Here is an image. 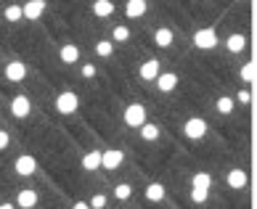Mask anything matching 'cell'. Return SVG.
Segmentation results:
<instances>
[{"instance_id": "12", "label": "cell", "mask_w": 257, "mask_h": 209, "mask_svg": "<svg viewBox=\"0 0 257 209\" xmlns=\"http://www.w3.org/2000/svg\"><path fill=\"white\" fill-rule=\"evenodd\" d=\"M141 80H146V82H151V80H157V74H159V61L157 59H149L146 64H141Z\"/></svg>"}, {"instance_id": "32", "label": "cell", "mask_w": 257, "mask_h": 209, "mask_svg": "<svg viewBox=\"0 0 257 209\" xmlns=\"http://www.w3.org/2000/svg\"><path fill=\"white\" fill-rule=\"evenodd\" d=\"M8 143H11V135H8L6 130H0V151H6Z\"/></svg>"}, {"instance_id": "19", "label": "cell", "mask_w": 257, "mask_h": 209, "mask_svg": "<svg viewBox=\"0 0 257 209\" xmlns=\"http://www.w3.org/2000/svg\"><path fill=\"white\" fill-rule=\"evenodd\" d=\"M191 188H196V191H209V188H212V175L196 172L194 180H191Z\"/></svg>"}, {"instance_id": "10", "label": "cell", "mask_w": 257, "mask_h": 209, "mask_svg": "<svg viewBox=\"0 0 257 209\" xmlns=\"http://www.w3.org/2000/svg\"><path fill=\"white\" fill-rule=\"evenodd\" d=\"M157 88L162 90V93H170V90H175L178 88V74H173V72H165V74H157Z\"/></svg>"}, {"instance_id": "33", "label": "cell", "mask_w": 257, "mask_h": 209, "mask_svg": "<svg viewBox=\"0 0 257 209\" xmlns=\"http://www.w3.org/2000/svg\"><path fill=\"white\" fill-rule=\"evenodd\" d=\"M236 101H239V103H249V101H252V96H249V90H241L239 96H236Z\"/></svg>"}, {"instance_id": "5", "label": "cell", "mask_w": 257, "mask_h": 209, "mask_svg": "<svg viewBox=\"0 0 257 209\" xmlns=\"http://www.w3.org/2000/svg\"><path fill=\"white\" fill-rule=\"evenodd\" d=\"M43 14H45V0H27L22 6V16L27 22H37Z\"/></svg>"}, {"instance_id": "2", "label": "cell", "mask_w": 257, "mask_h": 209, "mask_svg": "<svg viewBox=\"0 0 257 209\" xmlns=\"http://www.w3.org/2000/svg\"><path fill=\"white\" fill-rule=\"evenodd\" d=\"M80 106V98H77V93H61L59 98H56V111L59 114H74Z\"/></svg>"}, {"instance_id": "23", "label": "cell", "mask_w": 257, "mask_h": 209, "mask_svg": "<svg viewBox=\"0 0 257 209\" xmlns=\"http://www.w3.org/2000/svg\"><path fill=\"white\" fill-rule=\"evenodd\" d=\"M96 53L101 56V59H109V56L114 53V43H109V40H101V43H96Z\"/></svg>"}, {"instance_id": "9", "label": "cell", "mask_w": 257, "mask_h": 209, "mask_svg": "<svg viewBox=\"0 0 257 209\" xmlns=\"http://www.w3.org/2000/svg\"><path fill=\"white\" fill-rule=\"evenodd\" d=\"M27 77V66L22 61H11V64H6V80H11V82H22Z\"/></svg>"}, {"instance_id": "27", "label": "cell", "mask_w": 257, "mask_h": 209, "mask_svg": "<svg viewBox=\"0 0 257 209\" xmlns=\"http://www.w3.org/2000/svg\"><path fill=\"white\" fill-rule=\"evenodd\" d=\"M130 193H133L130 183H119L117 188H114V196H117V198H130Z\"/></svg>"}, {"instance_id": "24", "label": "cell", "mask_w": 257, "mask_h": 209, "mask_svg": "<svg viewBox=\"0 0 257 209\" xmlns=\"http://www.w3.org/2000/svg\"><path fill=\"white\" fill-rule=\"evenodd\" d=\"M215 106H217V111H220V114H231V111H233V98L223 96V98H217Z\"/></svg>"}, {"instance_id": "14", "label": "cell", "mask_w": 257, "mask_h": 209, "mask_svg": "<svg viewBox=\"0 0 257 209\" xmlns=\"http://www.w3.org/2000/svg\"><path fill=\"white\" fill-rule=\"evenodd\" d=\"M16 204L22 206V209H32V206H37V193L30 191V188H24V191H19Z\"/></svg>"}, {"instance_id": "8", "label": "cell", "mask_w": 257, "mask_h": 209, "mask_svg": "<svg viewBox=\"0 0 257 209\" xmlns=\"http://www.w3.org/2000/svg\"><path fill=\"white\" fill-rule=\"evenodd\" d=\"M14 167H16V172H19V175H24V177H27V175H35L37 159L30 156V154H24V156H19V159H16V164H14Z\"/></svg>"}, {"instance_id": "34", "label": "cell", "mask_w": 257, "mask_h": 209, "mask_svg": "<svg viewBox=\"0 0 257 209\" xmlns=\"http://www.w3.org/2000/svg\"><path fill=\"white\" fill-rule=\"evenodd\" d=\"M74 209H88V201H74Z\"/></svg>"}, {"instance_id": "1", "label": "cell", "mask_w": 257, "mask_h": 209, "mask_svg": "<svg viewBox=\"0 0 257 209\" xmlns=\"http://www.w3.org/2000/svg\"><path fill=\"white\" fill-rule=\"evenodd\" d=\"M194 45L199 51H212L217 45V32L212 30V27H204V30H199L194 35Z\"/></svg>"}, {"instance_id": "17", "label": "cell", "mask_w": 257, "mask_h": 209, "mask_svg": "<svg viewBox=\"0 0 257 209\" xmlns=\"http://www.w3.org/2000/svg\"><path fill=\"white\" fill-rule=\"evenodd\" d=\"M173 40H175V35H173V30H167V27L157 30V35H154V43L159 45V48H170V45H173Z\"/></svg>"}, {"instance_id": "13", "label": "cell", "mask_w": 257, "mask_h": 209, "mask_svg": "<svg viewBox=\"0 0 257 209\" xmlns=\"http://www.w3.org/2000/svg\"><path fill=\"white\" fill-rule=\"evenodd\" d=\"M59 59H61L64 64H77V59H80V48H77V45H72V43H66V45H61Z\"/></svg>"}, {"instance_id": "15", "label": "cell", "mask_w": 257, "mask_h": 209, "mask_svg": "<svg viewBox=\"0 0 257 209\" xmlns=\"http://www.w3.org/2000/svg\"><path fill=\"white\" fill-rule=\"evenodd\" d=\"M225 183L231 185L233 191H239V188L246 185V172H244V169H231V172H228V177H225Z\"/></svg>"}, {"instance_id": "11", "label": "cell", "mask_w": 257, "mask_h": 209, "mask_svg": "<svg viewBox=\"0 0 257 209\" xmlns=\"http://www.w3.org/2000/svg\"><path fill=\"white\" fill-rule=\"evenodd\" d=\"M146 11H149V3H146V0H127V3H125L127 19H141Z\"/></svg>"}, {"instance_id": "29", "label": "cell", "mask_w": 257, "mask_h": 209, "mask_svg": "<svg viewBox=\"0 0 257 209\" xmlns=\"http://www.w3.org/2000/svg\"><path fill=\"white\" fill-rule=\"evenodd\" d=\"M88 206H93V209H103V206H106V196H93L90 201H88Z\"/></svg>"}, {"instance_id": "25", "label": "cell", "mask_w": 257, "mask_h": 209, "mask_svg": "<svg viewBox=\"0 0 257 209\" xmlns=\"http://www.w3.org/2000/svg\"><path fill=\"white\" fill-rule=\"evenodd\" d=\"M6 19H8V22H22V6H8L6 8Z\"/></svg>"}, {"instance_id": "3", "label": "cell", "mask_w": 257, "mask_h": 209, "mask_svg": "<svg viewBox=\"0 0 257 209\" xmlns=\"http://www.w3.org/2000/svg\"><path fill=\"white\" fill-rule=\"evenodd\" d=\"M146 122V109L141 103H130L125 109V125L127 127H141Z\"/></svg>"}, {"instance_id": "16", "label": "cell", "mask_w": 257, "mask_h": 209, "mask_svg": "<svg viewBox=\"0 0 257 209\" xmlns=\"http://www.w3.org/2000/svg\"><path fill=\"white\" fill-rule=\"evenodd\" d=\"M93 14L98 19H109L114 14V3L111 0H96V3H93Z\"/></svg>"}, {"instance_id": "21", "label": "cell", "mask_w": 257, "mask_h": 209, "mask_svg": "<svg viewBox=\"0 0 257 209\" xmlns=\"http://www.w3.org/2000/svg\"><path fill=\"white\" fill-rule=\"evenodd\" d=\"M146 198L149 201H162V198H165V185L162 183H149L146 185Z\"/></svg>"}, {"instance_id": "30", "label": "cell", "mask_w": 257, "mask_h": 209, "mask_svg": "<svg viewBox=\"0 0 257 209\" xmlns=\"http://www.w3.org/2000/svg\"><path fill=\"white\" fill-rule=\"evenodd\" d=\"M207 196H209V191H196V188H191V198L196 204H202V201H207Z\"/></svg>"}, {"instance_id": "31", "label": "cell", "mask_w": 257, "mask_h": 209, "mask_svg": "<svg viewBox=\"0 0 257 209\" xmlns=\"http://www.w3.org/2000/svg\"><path fill=\"white\" fill-rule=\"evenodd\" d=\"M82 77H85V80L96 77V66H93V64H85V66H82Z\"/></svg>"}, {"instance_id": "18", "label": "cell", "mask_w": 257, "mask_h": 209, "mask_svg": "<svg viewBox=\"0 0 257 209\" xmlns=\"http://www.w3.org/2000/svg\"><path fill=\"white\" fill-rule=\"evenodd\" d=\"M101 167V151H88V154L82 156V169H88V172H93V169Z\"/></svg>"}, {"instance_id": "26", "label": "cell", "mask_w": 257, "mask_h": 209, "mask_svg": "<svg viewBox=\"0 0 257 209\" xmlns=\"http://www.w3.org/2000/svg\"><path fill=\"white\" fill-rule=\"evenodd\" d=\"M111 37H114V43H125L127 37H130V30H127V27H114Z\"/></svg>"}, {"instance_id": "6", "label": "cell", "mask_w": 257, "mask_h": 209, "mask_svg": "<svg viewBox=\"0 0 257 209\" xmlns=\"http://www.w3.org/2000/svg\"><path fill=\"white\" fill-rule=\"evenodd\" d=\"M122 161H125V154H122L119 148H106V151H101V167H103V169H117Z\"/></svg>"}, {"instance_id": "4", "label": "cell", "mask_w": 257, "mask_h": 209, "mask_svg": "<svg viewBox=\"0 0 257 209\" xmlns=\"http://www.w3.org/2000/svg\"><path fill=\"white\" fill-rule=\"evenodd\" d=\"M183 132H186V138L199 140V138L207 135V122L202 117H194V119H188L186 125H183Z\"/></svg>"}, {"instance_id": "7", "label": "cell", "mask_w": 257, "mask_h": 209, "mask_svg": "<svg viewBox=\"0 0 257 209\" xmlns=\"http://www.w3.org/2000/svg\"><path fill=\"white\" fill-rule=\"evenodd\" d=\"M30 111H32V103H30V98H27V96H16L11 101V114H14L16 119L30 117Z\"/></svg>"}, {"instance_id": "22", "label": "cell", "mask_w": 257, "mask_h": 209, "mask_svg": "<svg viewBox=\"0 0 257 209\" xmlns=\"http://www.w3.org/2000/svg\"><path fill=\"white\" fill-rule=\"evenodd\" d=\"M138 130H141V138H144V140H157L159 132H162L157 125H151V122H144V125H141Z\"/></svg>"}, {"instance_id": "20", "label": "cell", "mask_w": 257, "mask_h": 209, "mask_svg": "<svg viewBox=\"0 0 257 209\" xmlns=\"http://www.w3.org/2000/svg\"><path fill=\"white\" fill-rule=\"evenodd\" d=\"M225 48L231 51V53H241L244 48H246V37L244 35H231L225 40Z\"/></svg>"}, {"instance_id": "28", "label": "cell", "mask_w": 257, "mask_h": 209, "mask_svg": "<svg viewBox=\"0 0 257 209\" xmlns=\"http://www.w3.org/2000/svg\"><path fill=\"white\" fill-rule=\"evenodd\" d=\"M241 80L244 82H254V64H244L241 66Z\"/></svg>"}]
</instances>
